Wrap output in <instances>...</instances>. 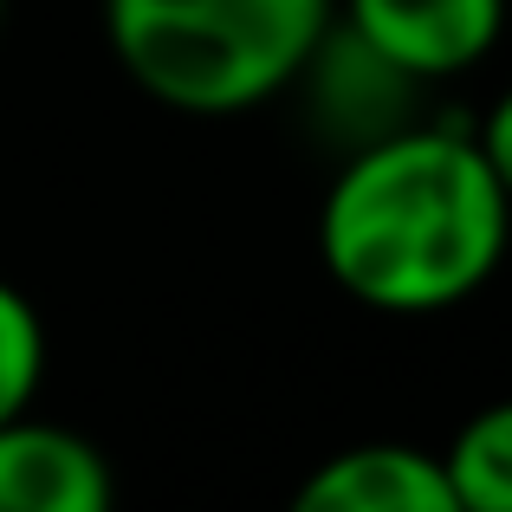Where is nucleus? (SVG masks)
<instances>
[{
  "instance_id": "1",
  "label": "nucleus",
  "mask_w": 512,
  "mask_h": 512,
  "mask_svg": "<svg viewBox=\"0 0 512 512\" xmlns=\"http://www.w3.org/2000/svg\"><path fill=\"white\" fill-rule=\"evenodd\" d=\"M512 195L480 137L402 124L344 150L318 201V260L357 305L428 318L474 299L506 260Z\"/></svg>"
},
{
  "instance_id": "2",
  "label": "nucleus",
  "mask_w": 512,
  "mask_h": 512,
  "mask_svg": "<svg viewBox=\"0 0 512 512\" xmlns=\"http://www.w3.org/2000/svg\"><path fill=\"white\" fill-rule=\"evenodd\" d=\"M338 20V0H104L130 85L182 117H240L279 98Z\"/></svg>"
},
{
  "instance_id": "3",
  "label": "nucleus",
  "mask_w": 512,
  "mask_h": 512,
  "mask_svg": "<svg viewBox=\"0 0 512 512\" xmlns=\"http://www.w3.org/2000/svg\"><path fill=\"white\" fill-rule=\"evenodd\" d=\"M338 20L409 78H461L500 46L506 0H344Z\"/></svg>"
},
{
  "instance_id": "4",
  "label": "nucleus",
  "mask_w": 512,
  "mask_h": 512,
  "mask_svg": "<svg viewBox=\"0 0 512 512\" xmlns=\"http://www.w3.org/2000/svg\"><path fill=\"white\" fill-rule=\"evenodd\" d=\"M292 85L312 91V124L325 130L338 150H363V143H376V137L409 124V91L422 85V78H409L363 33H350L344 20H331Z\"/></svg>"
},
{
  "instance_id": "5",
  "label": "nucleus",
  "mask_w": 512,
  "mask_h": 512,
  "mask_svg": "<svg viewBox=\"0 0 512 512\" xmlns=\"http://www.w3.org/2000/svg\"><path fill=\"white\" fill-rule=\"evenodd\" d=\"M299 512H461L441 454L409 441H357L305 474Z\"/></svg>"
},
{
  "instance_id": "6",
  "label": "nucleus",
  "mask_w": 512,
  "mask_h": 512,
  "mask_svg": "<svg viewBox=\"0 0 512 512\" xmlns=\"http://www.w3.org/2000/svg\"><path fill=\"white\" fill-rule=\"evenodd\" d=\"M111 467L85 435L59 422H0V512H104Z\"/></svg>"
},
{
  "instance_id": "7",
  "label": "nucleus",
  "mask_w": 512,
  "mask_h": 512,
  "mask_svg": "<svg viewBox=\"0 0 512 512\" xmlns=\"http://www.w3.org/2000/svg\"><path fill=\"white\" fill-rule=\"evenodd\" d=\"M441 467L461 512H512V396L467 415Z\"/></svg>"
},
{
  "instance_id": "8",
  "label": "nucleus",
  "mask_w": 512,
  "mask_h": 512,
  "mask_svg": "<svg viewBox=\"0 0 512 512\" xmlns=\"http://www.w3.org/2000/svg\"><path fill=\"white\" fill-rule=\"evenodd\" d=\"M39 376H46V325H39L33 299L0 279V422L33 409Z\"/></svg>"
},
{
  "instance_id": "9",
  "label": "nucleus",
  "mask_w": 512,
  "mask_h": 512,
  "mask_svg": "<svg viewBox=\"0 0 512 512\" xmlns=\"http://www.w3.org/2000/svg\"><path fill=\"white\" fill-rule=\"evenodd\" d=\"M480 137V150H487V163L500 169V182H506V195H512V85L493 98V111H487V124L474 130Z\"/></svg>"
},
{
  "instance_id": "10",
  "label": "nucleus",
  "mask_w": 512,
  "mask_h": 512,
  "mask_svg": "<svg viewBox=\"0 0 512 512\" xmlns=\"http://www.w3.org/2000/svg\"><path fill=\"white\" fill-rule=\"evenodd\" d=\"M0 20H7V0H0Z\"/></svg>"
}]
</instances>
